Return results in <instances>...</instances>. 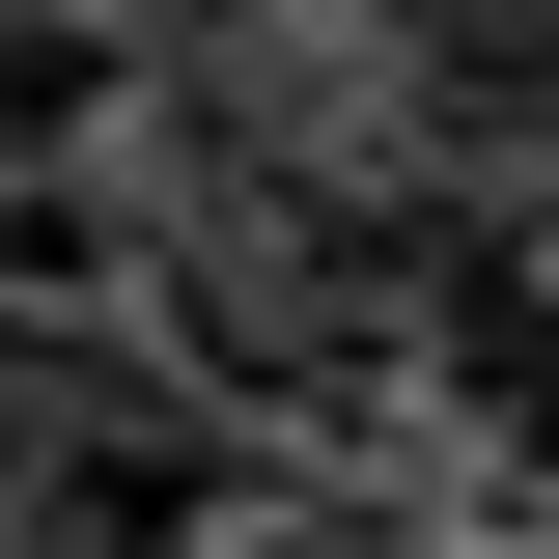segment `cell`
Here are the masks:
<instances>
[{"label":"cell","mask_w":559,"mask_h":559,"mask_svg":"<svg viewBox=\"0 0 559 559\" xmlns=\"http://www.w3.org/2000/svg\"><path fill=\"white\" fill-rule=\"evenodd\" d=\"M112 112H140L112 0H0V168H112Z\"/></svg>","instance_id":"obj_1"}]
</instances>
